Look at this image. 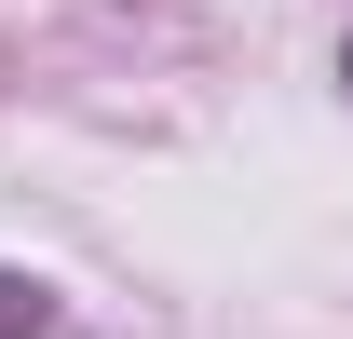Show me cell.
<instances>
[{
    "label": "cell",
    "instance_id": "1",
    "mask_svg": "<svg viewBox=\"0 0 353 339\" xmlns=\"http://www.w3.org/2000/svg\"><path fill=\"white\" fill-rule=\"evenodd\" d=\"M41 326H54V298L28 285V271H0V339H41Z\"/></svg>",
    "mask_w": 353,
    "mask_h": 339
},
{
    "label": "cell",
    "instance_id": "2",
    "mask_svg": "<svg viewBox=\"0 0 353 339\" xmlns=\"http://www.w3.org/2000/svg\"><path fill=\"white\" fill-rule=\"evenodd\" d=\"M340 82H353V41H340Z\"/></svg>",
    "mask_w": 353,
    "mask_h": 339
}]
</instances>
